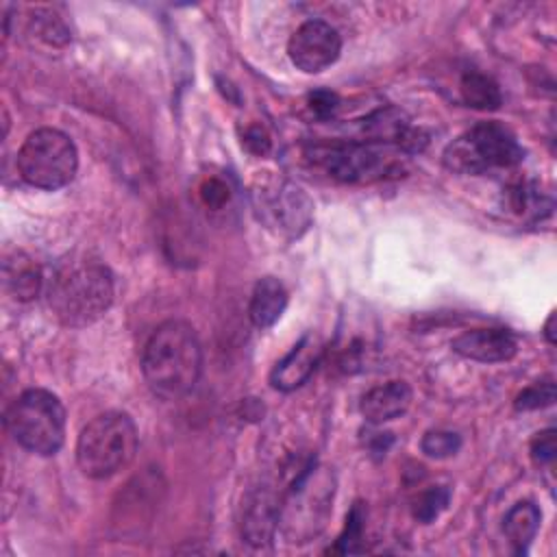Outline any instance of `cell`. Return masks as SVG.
Here are the masks:
<instances>
[{"instance_id":"44dd1931","label":"cell","mask_w":557,"mask_h":557,"mask_svg":"<svg viewBox=\"0 0 557 557\" xmlns=\"http://www.w3.org/2000/svg\"><path fill=\"white\" fill-rule=\"evenodd\" d=\"M448 498H450V492L444 485H435V487L422 492L413 500V516H416V520H420L424 524L431 522L433 518H437L446 509Z\"/></svg>"},{"instance_id":"6da1fadb","label":"cell","mask_w":557,"mask_h":557,"mask_svg":"<svg viewBox=\"0 0 557 557\" xmlns=\"http://www.w3.org/2000/svg\"><path fill=\"white\" fill-rule=\"evenodd\" d=\"M46 294L57 320L81 329L109 311L115 294L113 274L100 259L72 255L54 268Z\"/></svg>"},{"instance_id":"4fadbf2b","label":"cell","mask_w":557,"mask_h":557,"mask_svg":"<svg viewBox=\"0 0 557 557\" xmlns=\"http://www.w3.org/2000/svg\"><path fill=\"white\" fill-rule=\"evenodd\" d=\"M278 503L281 500L265 487L257 490L248 498L242 516V535L248 544L252 546L270 544L278 524Z\"/></svg>"},{"instance_id":"e0dca14e","label":"cell","mask_w":557,"mask_h":557,"mask_svg":"<svg viewBox=\"0 0 557 557\" xmlns=\"http://www.w3.org/2000/svg\"><path fill=\"white\" fill-rule=\"evenodd\" d=\"M542 513L533 500L516 503L503 518V531L516 553H524L540 529Z\"/></svg>"},{"instance_id":"7402d4cb","label":"cell","mask_w":557,"mask_h":557,"mask_svg":"<svg viewBox=\"0 0 557 557\" xmlns=\"http://www.w3.org/2000/svg\"><path fill=\"white\" fill-rule=\"evenodd\" d=\"M553 400H555V383H553V379H546V381H537V383L524 387L516 396L513 407L518 411H533V409L553 405Z\"/></svg>"},{"instance_id":"5bb4252c","label":"cell","mask_w":557,"mask_h":557,"mask_svg":"<svg viewBox=\"0 0 557 557\" xmlns=\"http://www.w3.org/2000/svg\"><path fill=\"white\" fill-rule=\"evenodd\" d=\"M413 392L405 381H389L368 389L361 398V413L368 422L381 424L403 416L411 405Z\"/></svg>"},{"instance_id":"5b68a950","label":"cell","mask_w":557,"mask_h":557,"mask_svg":"<svg viewBox=\"0 0 557 557\" xmlns=\"http://www.w3.org/2000/svg\"><path fill=\"white\" fill-rule=\"evenodd\" d=\"M11 437L35 455H54L65 440V409L61 400L41 387L22 392L4 413Z\"/></svg>"},{"instance_id":"7c38bea8","label":"cell","mask_w":557,"mask_h":557,"mask_svg":"<svg viewBox=\"0 0 557 557\" xmlns=\"http://www.w3.org/2000/svg\"><path fill=\"white\" fill-rule=\"evenodd\" d=\"M450 348L472 361L498 363L509 361L516 355L518 342L507 329H472L457 335Z\"/></svg>"},{"instance_id":"ffe728a7","label":"cell","mask_w":557,"mask_h":557,"mask_svg":"<svg viewBox=\"0 0 557 557\" xmlns=\"http://www.w3.org/2000/svg\"><path fill=\"white\" fill-rule=\"evenodd\" d=\"M461 446V437L455 431H444V429H435V431H426L420 448L426 457L433 459H446L450 455H455Z\"/></svg>"},{"instance_id":"ba28073f","label":"cell","mask_w":557,"mask_h":557,"mask_svg":"<svg viewBox=\"0 0 557 557\" xmlns=\"http://www.w3.org/2000/svg\"><path fill=\"white\" fill-rule=\"evenodd\" d=\"M322 161L331 176L346 183H370L396 170V161L389 146L370 141L342 144L322 154Z\"/></svg>"},{"instance_id":"484cf974","label":"cell","mask_w":557,"mask_h":557,"mask_svg":"<svg viewBox=\"0 0 557 557\" xmlns=\"http://www.w3.org/2000/svg\"><path fill=\"white\" fill-rule=\"evenodd\" d=\"M202 196H205V200H207L211 207H220V205L228 198V189H226V185H224L222 181L209 178V181L205 183V187H202Z\"/></svg>"},{"instance_id":"9a60e30c","label":"cell","mask_w":557,"mask_h":557,"mask_svg":"<svg viewBox=\"0 0 557 557\" xmlns=\"http://www.w3.org/2000/svg\"><path fill=\"white\" fill-rule=\"evenodd\" d=\"M287 307V289L285 285L274 278V276H263L257 281L250 305H248V315L250 322L257 329H268L272 326L285 311Z\"/></svg>"},{"instance_id":"4316f807","label":"cell","mask_w":557,"mask_h":557,"mask_svg":"<svg viewBox=\"0 0 557 557\" xmlns=\"http://www.w3.org/2000/svg\"><path fill=\"white\" fill-rule=\"evenodd\" d=\"M553 322H555V313H550V315H548V320H546V324H544V335H546V339H548V344H555V333H553Z\"/></svg>"},{"instance_id":"30bf717a","label":"cell","mask_w":557,"mask_h":557,"mask_svg":"<svg viewBox=\"0 0 557 557\" xmlns=\"http://www.w3.org/2000/svg\"><path fill=\"white\" fill-rule=\"evenodd\" d=\"M363 141L394 146L405 152H420L426 144L424 135L411 126L409 115L398 107H381L361 120Z\"/></svg>"},{"instance_id":"2e32d148","label":"cell","mask_w":557,"mask_h":557,"mask_svg":"<svg viewBox=\"0 0 557 557\" xmlns=\"http://www.w3.org/2000/svg\"><path fill=\"white\" fill-rule=\"evenodd\" d=\"M2 276H4V289L20 302L33 300L44 287V276L39 265L24 252H13L11 257L4 259Z\"/></svg>"},{"instance_id":"277c9868","label":"cell","mask_w":557,"mask_h":557,"mask_svg":"<svg viewBox=\"0 0 557 557\" xmlns=\"http://www.w3.org/2000/svg\"><path fill=\"white\" fill-rule=\"evenodd\" d=\"M335 494L333 474L326 468L309 463L294 479L289 492L278 503L276 529L289 544L311 542L326 527Z\"/></svg>"},{"instance_id":"52a82bcc","label":"cell","mask_w":557,"mask_h":557,"mask_svg":"<svg viewBox=\"0 0 557 557\" xmlns=\"http://www.w3.org/2000/svg\"><path fill=\"white\" fill-rule=\"evenodd\" d=\"M22 178L39 189H59L67 185L78 170V152L70 135L59 128L33 131L17 152Z\"/></svg>"},{"instance_id":"8fae6325","label":"cell","mask_w":557,"mask_h":557,"mask_svg":"<svg viewBox=\"0 0 557 557\" xmlns=\"http://www.w3.org/2000/svg\"><path fill=\"white\" fill-rule=\"evenodd\" d=\"M322 350L324 348H322L318 335L305 333L296 342V346L274 366V370L270 374L272 387L281 389V392H294L296 387L307 383V379L313 374L315 366L322 359Z\"/></svg>"},{"instance_id":"8992f818","label":"cell","mask_w":557,"mask_h":557,"mask_svg":"<svg viewBox=\"0 0 557 557\" xmlns=\"http://www.w3.org/2000/svg\"><path fill=\"white\" fill-rule=\"evenodd\" d=\"M522 146L516 135L498 122H479L444 150V165L461 174H483L498 168H513L522 161Z\"/></svg>"},{"instance_id":"3957f363","label":"cell","mask_w":557,"mask_h":557,"mask_svg":"<svg viewBox=\"0 0 557 557\" xmlns=\"http://www.w3.org/2000/svg\"><path fill=\"white\" fill-rule=\"evenodd\" d=\"M137 444L139 435L133 418L122 411H107L81 431L76 463L89 479H109L135 459Z\"/></svg>"},{"instance_id":"cb8c5ba5","label":"cell","mask_w":557,"mask_h":557,"mask_svg":"<svg viewBox=\"0 0 557 557\" xmlns=\"http://www.w3.org/2000/svg\"><path fill=\"white\" fill-rule=\"evenodd\" d=\"M337 104H339V100H337V96L333 94V91H313L311 96H309V109L318 115V117H329V115H333L335 113V109H337Z\"/></svg>"},{"instance_id":"7a4b0ae2","label":"cell","mask_w":557,"mask_h":557,"mask_svg":"<svg viewBox=\"0 0 557 557\" xmlns=\"http://www.w3.org/2000/svg\"><path fill=\"white\" fill-rule=\"evenodd\" d=\"M202 370V348L191 324L165 320L148 337L141 352V372L152 394L176 400L189 394Z\"/></svg>"},{"instance_id":"d6986e66","label":"cell","mask_w":557,"mask_h":557,"mask_svg":"<svg viewBox=\"0 0 557 557\" xmlns=\"http://www.w3.org/2000/svg\"><path fill=\"white\" fill-rule=\"evenodd\" d=\"M363 522H366V513H363L361 503H357V505L350 509L348 518H346V527H344L342 535L337 537V542H335V546H333V553H342V555H346V553H359V550H361L359 542H361V537H363Z\"/></svg>"},{"instance_id":"ac0fdd59","label":"cell","mask_w":557,"mask_h":557,"mask_svg":"<svg viewBox=\"0 0 557 557\" xmlns=\"http://www.w3.org/2000/svg\"><path fill=\"white\" fill-rule=\"evenodd\" d=\"M459 91H461V98L468 107H474V109H481V111L498 109L500 102H503V94L498 89V83L492 76H487L483 72H476V70H470L461 76Z\"/></svg>"},{"instance_id":"d4e9b609","label":"cell","mask_w":557,"mask_h":557,"mask_svg":"<svg viewBox=\"0 0 557 557\" xmlns=\"http://www.w3.org/2000/svg\"><path fill=\"white\" fill-rule=\"evenodd\" d=\"M244 146L255 154H265L270 150V137L261 126H252L244 135Z\"/></svg>"},{"instance_id":"603a6c76","label":"cell","mask_w":557,"mask_h":557,"mask_svg":"<svg viewBox=\"0 0 557 557\" xmlns=\"http://www.w3.org/2000/svg\"><path fill=\"white\" fill-rule=\"evenodd\" d=\"M555 453H557V444H555V429H546L542 433H537L531 442V457L537 466H546L555 461Z\"/></svg>"},{"instance_id":"9c48e42d","label":"cell","mask_w":557,"mask_h":557,"mask_svg":"<svg viewBox=\"0 0 557 557\" xmlns=\"http://www.w3.org/2000/svg\"><path fill=\"white\" fill-rule=\"evenodd\" d=\"M342 52L339 33L322 20H309L300 24L289 41L287 54L292 63L305 74H318L333 65Z\"/></svg>"}]
</instances>
